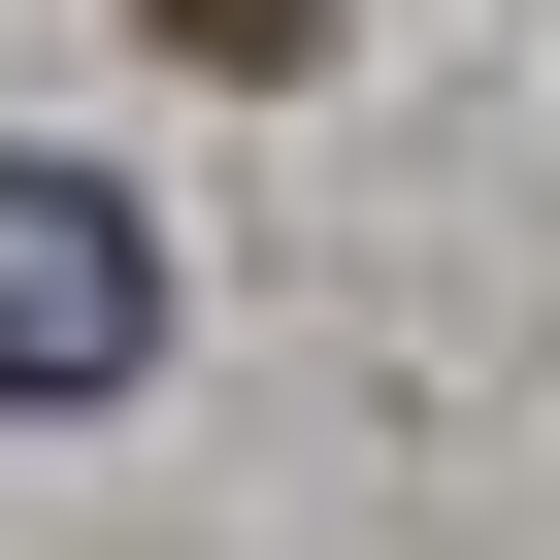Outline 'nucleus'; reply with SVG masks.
I'll return each instance as SVG.
<instances>
[{"mask_svg": "<svg viewBox=\"0 0 560 560\" xmlns=\"http://www.w3.org/2000/svg\"><path fill=\"white\" fill-rule=\"evenodd\" d=\"M165 363V231L100 198V165H34V132H0V396H34V429H100Z\"/></svg>", "mask_w": 560, "mask_h": 560, "instance_id": "obj_1", "label": "nucleus"}, {"mask_svg": "<svg viewBox=\"0 0 560 560\" xmlns=\"http://www.w3.org/2000/svg\"><path fill=\"white\" fill-rule=\"evenodd\" d=\"M132 34H165V67H298L330 0H132Z\"/></svg>", "mask_w": 560, "mask_h": 560, "instance_id": "obj_2", "label": "nucleus"}]
</instances>
